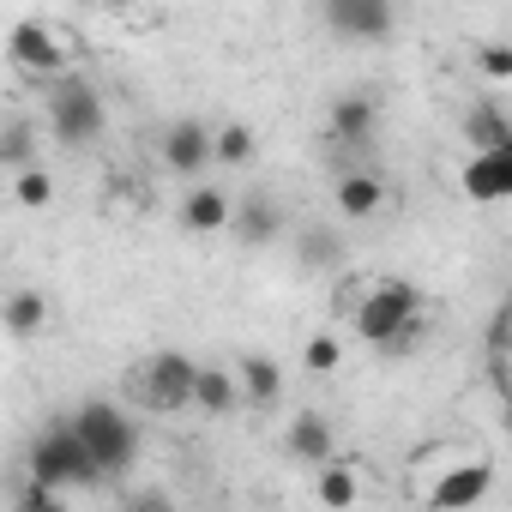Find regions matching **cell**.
<instances>
[{"label":"cell","instance_id":"1","mask_svg":"<svg viewBox=\"0 0 512 512\" xmlns=\"http://www.w3.org/2000/svg\"><path fill=\"white\" fill-rule=\"evenodd\" d=\"M350 332L374 350H410L422 338V290L410 278H374L350 290Z\"/></svg>","mask_w":512,"mask_h":512},{"label":"cell","instance_id":"2","mask_svg":"<svg viewBox=\"0 0 512 512\" xmlns=\"http://www.w3.org/2000/svg\"><path fill=\"white\" fill-rule=\"evenodd\" d=\"M73 434L85 440V452H91V464H97V476L103 482H115V476H127L133 464H139V422H133V404H115V398H85L73 416Z\"/></svg>","mask_w":512,"mask_h":512},{"label":"cell","instance_id":"3","mask_svg":"<svg viewBox=\"0 0 512 512\" xmlns=\"http://www.w3.org/2000/svg\"><path fill=\"white\" fill-rule=\"evenodd\" d=\"M49 133L61 139V145H73V151H85V145H97L103 133H109V103H103V91L85 79V73H55V85H49Z\"/></svg>","mask_w":512,"mask_h":512},{"label":"cell","instance_id":"4","mask_svg":"<svg viewBox=\"0 0 512 512\" xmlns=\"http://www.w3.org/2000/svg\"><path fill=\"white\" fill-rule=\"evenodd\" d=\"M193 374H199L193 356L157 350L127 374V404H139L151 416H181V410H193Z\"/></svg>","mask_w":512,"mask_h":512},{"label":"cell","instance_id":"5","mask_svg":"<svg viewBox=\"0 0 512 512\" xmlns=\"http://www.w3.org/2000/svg\"><path fill=\"white\" fill-rule=\"evenodd\" d=\"M31 476L37 482H49V488H97L103 476H97V464H91V452H85V440L73 434V422H55V428H43L37 440H31Z\"/></svg>","mask_w":512,"mask_h":512},{"label":"cell","instance_id":"6","mask_svg":"<svg viewBox=\"0 0 512 512\" xmlns=\"http://www.w3.org/2000/svg\"><path fill=\"white\" fill-rule=\"evenodd\" d=\"M494 488V464L488 458H452V464H440V476L434 482H422L416 488V500L422 506H434V512H470L482 494Z\"/></svg>","mask_w":512,"mask_h":512},{"label":"cell","instance_id":"7","mask_svg":"<svg viewBox=\"0 0 512 512\" xmlns=\"http://www.w3.org/2000/svg\"><path fill=\"white\" fill-rule=\"evenodd\" d=\"M7 61H13L25 79H55V73H67V67H73V55H67L61 31H55V25H43V19H25V25H13V31H7Z\"/></svg>","mask_w":512,"mask_h":512},{"label":"cell","instance_id":"8","mask_svg":"<svg viewBox=\"0 0 512 512\" xmlns=\"http://www.w3.org/2000/svg\"><path fill=\"white\" fill-rule=\"evenodd\" d=\"M320 13L344 43H392L398 31L392 0H320Z\"/></svg>","mask_w":512,"mask_h":512},{"label":"cell","instance_id":"9","mask_svg":"<svg viewBox=\"0 0 512 512\" xmlns=\"http://www.w3.org/2000/svg\"><path fill=\"white\" fill-rule=\"evenodd\" d=\"M163 169L181 175V181H199V175L211 169V127L193 121V115L169 121V127H163Z\"/></svg>","mask_w":512,"mask_h":512},{"label":"cell","instance_id":"10","mask_svg":"<svg viewBox=\"0 0 512 512\" xmlns=\"http://www.w3.org/2000/svg\"><path fill=\"white\" fill-rule=\"evenodd\" d=\"M464 199L470 205L512 199V145H482V151L464 157Z\"/></svg>","mask_w":512,"mask_h":512},{"label":"cell","instance_id":"11","mask_svg":"<svg viewBox=\"0 0 512 512\" xmlns=\"http://www.w3.org/2000/svg\"><path fill=\"white\" fill-rule=\"evenodd\" d=\"M332 205H338L344 223H374V217L386 211V175H374V169H344L338 187H332Z\"/></svg>","mask_w":512,"mask_h":512},{"label":"cell","instance_id":"12","mask_svg":"<svg viewBox=\"0 0 512 512\" xmlns=\"http://www.w3.org/2000/svg\"><path fill=\"white\" fill-rule=\"evenodd\" d=\"M284 452L296 458V464H326L332 452H338V428H332V416H320V410H296L290 422H284Z\"/></svg>","mask_w":512,"mask_h":512},{"label":"cell","instance_id":"13","mask_svg":"<svg viewBox=\"0 0 512 512\" xmlns=\"http://www.w3.org/2000/svg\"><path fill=\"white\" fill-rule=\"evenodd\" d=\"M374 127H380V103H374L368 91H344V97L332 103V115H326V139H332V145H368Z\"/></svg>","mask_w":512,"mask_h":512},{"label":"cell","instance_id":"14","mask_svg":"<svg viewBox=\"0 0 512 512\" xmlns=\"http://www.w3.org/2000/svg\"><path fill=\"white\" fill-rule=\"evenodd\" d=\"M229 211H235V199H229L223 187L193 181L187 199H181V229H187V235H229Z\"/></svg>","mask_w":512,"mask_h":512},{"label":"cell","instance_id":"15","mask_svg":"<svg viewBox=\"0 0 512 512\" xmlns=\"http://www.w3.org/2000/svg\"><path fill=\"white\" fill-rule=\"evenodd\" d=\"M193 410L199 416H235L241 410V386H235V368H223V362H199V374H193Z\"/></svg>","mask_w":512,"mask_h":512},{"label":"cell","instance_id":"16","mask_svg":"<svg viewBox=\"0 0 512 512\" xmlns=\"http://www.w3.org/2000/svg\"><path fill=\"white\" fill-rule=\"evenodd\" d=\"M278 229H284V205H278V199H266V193L235 199V211H229V235H235V241H247V247H266Z\"/></svg>","mask_w":512,"mask_h":512},{"label":"cell","instance_id":"17","mask_svg":"<svg viewBox=\"0 0 512 512\" xmlns=\"http://www.w3.org/2000/svg\"><path fill=\"white\" fill-rule=\"evenodd\" d=\"M235 386H241L247 410H278L284 404V374H278L272 356H241L235 362Z\"/></svg>","mask_w":512,"mask_h":512},{"label":"cell","instance_id":"18","mask_svg":"<svg viewBox=\"0 0 512 512\" xmlns=\"http://www.w3.org/2000/svg\"><path fill=\"white\" fill-rule=\"evenodd\" d=\"M464 139H470V151H482V145H512V115H506V103H500V97L470 103V109H464Z\"/></svg>","mask_w":512,"mask_h":512},{"label":"cell","instance_id":"19","mask_svg":"<svg viewBox=\"0 0 512 512\" xmlns=\"http://www.w3.org/2000/svg\"><path fill=\"white\" fill-rule=\"evenodd\" d=\"M314 494H320V506H356L362 500V476H356V464L350 458H326V464H314Z\"/></svg>","mask_w":512,"mask_h":512},{"label":"cell","instance_id":"20","mask_svg":"<svg viewBox=\"0 0 512 512\" xmlns=\"http://www.w3.org/2000/svg\"><path fill=\"white\" fill-rule=\"evenodd\" d=\"M0 326H7V338H37L49 326V296L43 290H13L0 302Z\"/></svg>","mask_w":512,"mask_h":512},{"label":"cell","instance_id":"21","mask_svg":"<svg viewBox=\"0 0 512 512\" xmlns=\"http://www.w3.org/2000/svg\"><path fill=\"white\" fill-rule=\"evenodd\" d=\"M211 163H223V169L253 163V127H247V121H223V127L211 133Z\"/></svg>","mask_w":512,"mask_h":512},{"label":"cell","instance_id":"22","mask_svg":"<svg viewBox=\"0 0 512 512\" xmlns=\"http://www.w3.org/2000/svg\"><path fill=\"white\" fill-rule=\"evenodd\" d=\"M13 199H19L25 211H43V205L55 199V181H49V169H37V163L13 169Z\"/></svg>","mask_w":512,"mask_h":512},{"label":"cell","instance_id":"23","mask_svg":"<svg viewBox=\"0 0 512 512\" xmlns=\"http://www.w3.org/2000/svg\"><path fill=\"white\" fill-rule=\"evenodd\" d=\"M338 362H344V344L338 338H326V332L308 338V350H302V368L308 374H338Z\"/></svg>","mask_w":512,"mask_h":512},{"label":"cell","instance_id":"24","mask_svg":"<svg viewBox=\"0 0 512 512\" xmlns=\"http://www.w3.org/2000/svg\"><path fill=\"white\" fill-rule=\"evenodd\" d=\"M476 67H482V79H512V49H500V43H482L476 49Z\"/></svg>","mask_w":512,"mask_h":512},{"label":"cell","instance_id":"25","mask_svg":"<svg viewBox=\"0 0 512 512\" xmlns=\"http://www.w3.org/2000/svg\"><path fill=\"white\" fill-rule=\"evenodd\" d=\"M0 163H13V169L31 163V133H25V127H7V133H0Z\"/></svg>","mask_w":512,"mask_h":512},{"label":"cell","instance_id":"26","mask_svg":"<svg viewBox=\"0 0 512 512\" xmlns=\"http://www.w3.org/2000/svg\"><path fill=\"white\" fill-rule=\"evenodd\" d=\"M97 7H103V0H97Z\"/></svg>","mask_w":512,"mask_h":512}]
</instances>
